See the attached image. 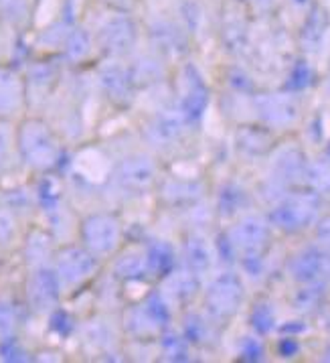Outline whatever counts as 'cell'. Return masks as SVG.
<instances>
[{
    "mask_svg": "<svg viewBox=\"0 0 330 363\" xmlns=\"http://www.w3.org/2000/svg\"><path fill=\"white\" fill-rule=\"evenodd\" d=\"M18 150L35 169H51L59 159V146L51 130L39 120H29L18 130Z\"/></svg>",
    "mask_w": 330,
    "mask_h": 363,
    "instance_id": "1",
    "label": "cell"
},
{
    "mask_svg": "<svg viewBox=\"0 0 330 363\" xmlns=\"http://www.w3.org/2000/svg\"><path fill=\"white\" fill-rule=\"evenodd\" d=\"M316 209H318V197L314 193H296L273 209L272 219L278 228L286 232H298L314 219Z\"/></svg>",
    "mask_w": 330,
    "mask_h": 363,
    "instance_id": "2",
    "label": "cell"
},
{
    "mask_svg": "<svg viewBox=\"0 0 330 363\" xmlns=\"http://www.w3.org/2000/svg\"><path fill=\"white\" fill-rule=\"evenodd\" d=\"M118 223L110 216H91L81 225V238L93 254H110L118 246Z\"/></svg>",
    "mask_w": 330,
    "mask_h": 363,
    "instance_id": "3",
    "label": "cell"
},
{
    "mask_svg": "<svg viewBox=\"0 0 330 363\" xmlns=\"http://www.w3.org/2000/svg\"><path fill=\"white\" fill-rule=\"evenodd\" d=\"M96 270L93 256L79 247H65L57 258V277L67 284H75Z\"/></svg>",
    "mask_w": 330,
    "mask_h": 363,
    "instance_id": "4",
    "label": "cell"
},
{
    "mask_svg": "<svg viewBox=\"0 0 330 363\" xmlns=\"http://www.w3.org/2000/svg\"><path fill=\"white\" fill-rule=\"evenodd\" d=\"M100 41L110 53H124V51H128L130 45L134 41V25H132V21L124 15L108 21L100 33Z\"/></svg>",
    "mask_w": 330,
    "mask_h": 363,
    "instance_id": "5",
    "label": "cell"
},
{
    "mask_svg": "<svg viewBox=\"0 0 330 363\" xmlns=\"http://www.w3.org/2000/svg\"><path fill=\"white\" fill-rule=\"evenodd\" d=\"M29 296L35 308H49L57 303L59 277L51 270H39L29 286Z\"/></svg>",
    "mask_w": 330,
    "mask_h": 363,
    "instance_id": "6",
    "label": "cell"
},
{
    "mask_svg": "<svg viewBox=\"0 0 330 363\" xmlns=\"http://www.w3.org/2000/svg\"><path fill=\"white\" fill-rule=\"evenodd\" d=\"M261 116L272 124H288L296 118V106L286 96H266L259 104Z\"/></svg>",
    "mask_w": 330,
    "mask_h": 363,
    "instance_id": "7",
    "label": "cell"
},
{
    "mask_svg": "<svg viewBox=\"0 0 330 363\" xmlns=\"http://www.w3.org/2000/svg\"><path fill=\"white\" fill-rule=\"evenodd\" d=\"M326 268V256L318 250H306L292 264V274L302 282H312Z\"/></svg>",
    "mask_w": 330,
    "mask_h": 363,
    "instance_id": "8",
    "label": "cell"
},
{
    "mask_svg": "<svg viewBox=\"0 0 330 363\" xmlns=\"http://www.w3.org/2000/svg\"><path fill=\"white\" fill-rule=\"evenodd\" d=\"M326 27H329V13H326V9H322L320 4H314L310 15L306 18V23H304V29H302V41L306 45V49L308 47L316 49L320 45L324 33H326Z\"/></svg>",
    "mask_w": 330,
    "mask_h": 363,
    "instance_id": "9",
    "label": "cell"
},
{
    "mask_svg": "<svg viewBox=\"0 0 330 363\" xmlns=\"http://www.w3.org/2000/svg\"><path fill=\"white\" fill-rule=\"evenodd\" d=\"M118 181L122 183V187H128V189H140V187H144V185L150 181L148 164L142 162L140 159L126 160V162L120 167Z\"/></svg>",
    "mask_w": 330,
    "mask_h": 363,
    "instance_id": "10",
    "label": "cell"
},
{
    "mask_svg": "<svg viewBox=\"0 0 330 363\" xmlns=\"http://www.w3.org/2000/svg\"><path fill=\"white\" fill-rule=\"evenodd\" d=\"M237 235H239V246L245 250H258L268 242V228L259 219H247L237 228Z\"/></svg>",
    "mask_w": 330,
    "mask_h": 363,
    "instance_id": "11",
    "label": "cell"
},
{
    "mask_svg": "<svg viewBox=\"0 0 330 363\" xmlns=\"http://www.w3.org/2000/svg\"><path fill=\"white\" fill-rule=\"evenodd\" d=\"M21 102V86L8 69H0V110H15Z\"/></svg>",
    "mask_w": 330,
    "mask_h": 363,
    "instance_id": "12",
    "label": "cell"
},
{
    "mask_svg": "<svg viewBox=\"0 0 330 363\" xmlns=\"http://www.w3.org/2000/svg\"><path fill=\"white\" fill-rule=\"evenodd\" d=\"M101 82H103L106 89H108L114 98H118V96L122 98V96L128 94V75L122 72V69H118V67H110L108 72H103Z\"/></svg>",
    "mask_w": 330,
    "mask_h": 363,
    "instance_id": "13",
    "label": "cell"
},
{
    "mask_svg": "<svg viewBox=\"0 0 330 363\" xmlns=\"http://www.w3.org/2000/svg\"><path fill=\"white\" fill-rule=\"evenodd\" d=\"M310 181H312V185H314L316 189L320 191H330V164L329 162H320V164H316L310 169Z\"/></svg>",
    "mask_w": 330,
    "mask_h": 363,
    "instance_id": "14",
    "label": "cell"
},
{
    "mask_svg": "<svg viewBox=\"0 0 330 363\" xmlns=\"http://www.w3.org/2000/svg\"><path fill=\"white\" fill-rule=\"evenodd\" d=\"M87 35L84 33V30H73L72 35H69V47H67V51H69V55H72L73 59L81 57L84 53L87 51Z\"/></svg>",
    "mask_w": 330,
    "mask_h": 363,
    "instance_id": "15",
    "label": "cell"
},
{
    "mask_svg": "<svg viewBox=\"0 0 330 363\" xmlns=\"http://www.w3.org/2000/svg\"><path fill=\"white\" fill-rule=\"evenodd\" d=\"M254 325H256V329L261 331V333H268L272 329L273 315L272 311H270V306H259L258 311H256V317H254Z\"/></svg>",
    "mask_w": 330,
    "mask_h": 363,
    "instance_id": "16",
    "label": "cell"
},
{
    "mask_svg": "<svg viewBox=\"0 0 330 363\" xmlns=\"http://www.w3.org/2000/svg\"><path fill=\"white\" fill-rule=\"evenodd\" d=\"M290 86L294 87H304L306 84H308V79H310V67L306 65V63H298L296 67H294V72H292V75H290Z\"/></svg>",
    "mask_w": 330,
    "mask_h": 363,
    "instance_id": "17",
    "label": "cell"
},
{
    "mask_svg": "<svg viewBox=\"0 0 330 363\" xmlns=\"http://www.w3.org/2000/svg\"><path fill=\"white\" fill-rule=\"evenodd\" d=\"M13 329V311L11 306L0 303V335H8Z\"/></svg>",
    "mask_w": 330,
    "mask_h": 363,
    "instance_id": "18",
    "label": "cell"
},
{
    "mask_svg": "<svg viewBox=\"0 0 330 363\" xmlns=\"http://www.w3.org/2000/svg\"><path fill=\"white\" fill-rule=\"evenodd\" d=\"M51 323H53V329H57L59 333H67L69 329H72V319L63 313V311H57L55 315H53V319H51Z\"/></svg>",
    "mask_w": 330,
    "mask_h": 363,
    "instance_id": "19",
    "label": "cell"
},
{
    "mask_svg": "<svg viewBox=\"0 0 330 363\" xmlns=\"http://www.w3.org/2000/svg\"><path fill=\"white\" fill-rule=\"evenodd\" d=\"M280 351H282V355L290 357V355H294V353L298 351V343H296L294 339H284V341L280 343Z\"/></svg>",
    "mask_w": 330,
    "mask_h": 363,
    "instance_id": "20",
    "label": "cell"
},
{
    "mask_svg": "<svg viewBox=\"0 0 330 363\" xmlns=\"http://www.w3.org/2000/svg\"><path fill=\"white\" fill-rule=\"evenodd\" d=\"M318 235L326 242L330 246V218L324 219L322 223H320V230H318Z\"/></svg>",
    "mask_w": 330,
    "mask_h": 363,
    "instance_id": "21",
    "label": "cell"
},
{
    "mask_svg": "<svg viewBox=\"0 0 330 363\" xmlns=\"http://www.w3.org/2000/svg\"><path fill=\"white\" fill-rule=\"evenodd\" d=\"M6 146H8V140H6V134L4 130L0 128V162L4 159V155H6Z\"/></svg>",
    "mask_w": 330,
    "mask_h": 363,
    "instance_id": "22",
    "label": "cell"
},
{
    "mask_svg": "<svg viewBox=\"0 0 330 363\" xmlns=\"http://www.w3.org/2000/svg\"><path fill=\"white\" fill-rule=\"evenodd\" d=\"M324 359H330V349L326 351V355H324Z\"/></svg>",
    "mask_w": 330,
    "mask_h": 363,
    "instance_id": "23",
    "label": "cell"
}]
</instances>
